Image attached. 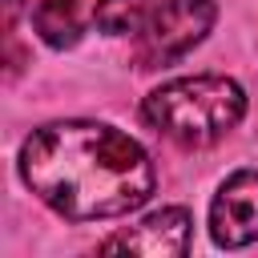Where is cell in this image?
Returning a JSON list of instances; mask_svg holds the SVG:
<instances>
[{"label":"cell","mask_w":258,"mask_h":258,"mask_svg":"<svg viewBox=\"0 0 258 258\" xmlns=\"http://www.w3.org/2000/svg\"><path fill=\"white\" fill-rule=\"evenodd\" d=\"M20 177L69 222L117 218L153 194L149 153L121 129L56 121L20 145Z\"/></svg>","instance_id":"cell-1"},{"label":"cell","mask_w":258,"mask_h":258,"mask_svg":"<svg viewBox=\"0 0 258 258\" xmlns=\"http://www.w3.org/2000/svg\"><path fill=\"white\" fill-rule=\"evenodd\" d=\"M246 113V93L230 77H181L153 89L141 105V117L177 145H210L230 133Z\"/></svg>","instance_id":"cell-2"},{"label":"cell","mask_w":258,"mask_h":258,"mask_svg":"<svg viewBox=\"0 0 258 258\" xmlns=\"http://www.w3.org/2000/svg\"><path fill=\"white\" fill-rule=\"evenodd\" d=\"M218 4L214 0H161L137 36V64L141 69H165L181 60L214 24Z\"/></svg>","instance_id":"cell-3"},{"label":"cell","mask_w":258,"mask_h":258,"mask_svg":"<svg viewBox=\"0 0 258 258\" xmlns=\"http://www.w3.org/2000/svg\"><path fill=\"white\" fill-rule=\"evenodd\" d=\"M210 234L230 250L258 238V169H238L234 177H226L210 206Z\"/></svg>","instance_id":"cell-4"},{"label":"cell","mask_w":258,"mask_h":258,"mask_svg":"<svg viewBox=\"0 0 258 258\" xmlns=\"http://www.w3.org/2000/svg\"><path fill=\"white\" fill-rule=\"evenodd\" d=\"M189 226H194L189 210H177V206L173 210H157L141 226L105 238L101 250H129V254H149V258H157V254H185L189 250Z\"/></svg>","instance_id":"cell-5"},{"label":"cell","mask_w":258,"mask_h":258,"mask_svg":"<svg viewBox=\"0 0 258 258\" xmlns=\"http://www.w3.org/2000/svg\"><path fill=\"white\" fill-rule=\"evenodd\" d=\"M32 24L52 48H73L81 40V12L77 0H40L32 8Z\"/></svg>","instance_id":"cell-6"},{"label":"cell","mask_w":258,"mask_h":258,"mask_svg":"<svg viewBox=\"0 0 258 258\" xmlns=\"http://www.w3.org/2000/svg\"><path fill=\"white\" fill-rule=\"evenodd\" d=\"M145 8H149V0H97L93 20H97V28H101V32L121 36V32H133V28L141 24Z\"/></svg>","instance_id":"cell-7"}]
</instances>
